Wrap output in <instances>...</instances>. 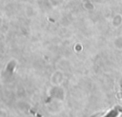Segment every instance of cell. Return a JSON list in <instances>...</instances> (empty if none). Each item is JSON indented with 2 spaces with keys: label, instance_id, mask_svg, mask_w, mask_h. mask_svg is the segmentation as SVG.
Here are the masks:
<instances>
[{
  "label": "cell",
  "instance_id": "1",
  "mask_svg": "<svg viewBox=\"0 0 122 117\" xmlns=\"http://www.w3.org/2000/svg\"><path fill=\"white\" fill-rule=\"evenodd\" d=\"M121 111H122L121 107H113L111 111H109L104 117H118L119 114L121 113Z\"/></svg>",
  "mask_w": 122,
  "mask_h": 117
}]
</instances>
